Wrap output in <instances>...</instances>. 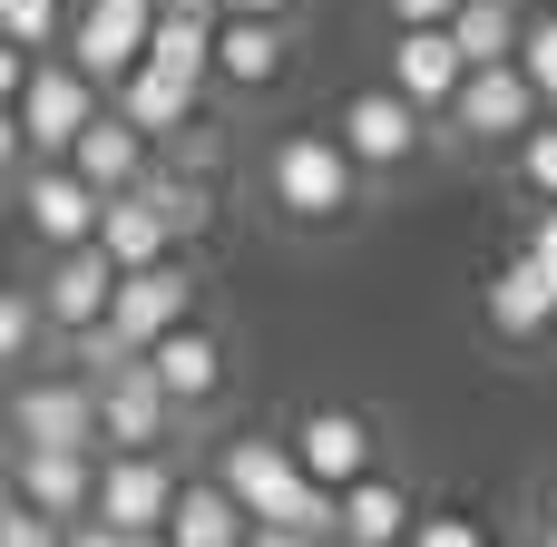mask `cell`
<instances>
[{
  "label": "cell",
  "mask_w": 557,
  "mask_h": 547,
  "mask_svg": "<svg viewBox=\"0 0 557 547\" xmlns=\"http://www.w3.org/2000/svg\"><path fill=\"white\" fill-rule=\"evenodd\" d=\"M147 196L176 215V235H206V225H215V196H206L196 176H147Z\"/></svg>",
  "instance_id": "cell-27"
},
{
  "label": "cell",
  "mask_w": 557,
  "mask_h": 547,
  "mask_svg": "<svg viewBox=\"0 0 557 547\" xmlns=\"http://www.w3.org/2000/svg\"><path fill=\"white\" fill-rule=\"evenodd\" d=\"M88 117H98V78H88L78 59H39L29 88L10 98V127H20L39 157H69V147L88 137Z\"/></svg>",
  "instance_id": "cell-5"
},
{
  "label": "cell",
  "mask_w": 557,
  "mask_h": 547,
  "mask_svg": "<svg viewBox=\"0 0 557 547\" xmlns=\"http://www.w3.org/2000/svg\"><path fill=\"white\" fill-rule=\"evenodd\" d=\"M255 519H284V529H343V489H323L313 470H304V450L294 440H225V470H215Z\"/></svg>",
  "instance_id": "cell-2"
},
{
  "label": "cell",
  "mask_w": 557,
  "mask_h": 547,
  "mask_svg": "<svg viewBox=\"0 0 557 547\" xmlns=\"http://www.w3.org/2000/svg\"><path fill=\"white\" fill-rule=\"evenodd\" d=\"M460 49H470V69H490V59H519V39H529V10L519 0H460Z\"/></svg>",
  "instance_id": "cell-25"
},
{
  "label": "cell",
  "mask_w": 557,
  "mask_h": 547,
  "mask_svg": "<svg viewBox=\"0 0 557 547\" xmlns=\"http://www.w3.org/2000/svg\"><path fill=\"white\" fill-rule=\"evenodd\" d=\"M539 547H557V489H548V538H539Z\"/></svg>",
  "instance_id": "cell-37"
},
{
  "label": "cell",
  "mask_w": 557,
  "mask_h": 547,
  "mask_svg": "<svg viewBox=\"0 0 557 547\" xmlns=\"http://www.w3.org/2000/svg\"><path fill=\"white\" fill-rule=\"evenodd\" d=\"M166 538H176V547H245V538H255V509H245L225 480H186Z\"/></svg>",
  "instance_id": "cell-19"
},
{
  "label": "cell",
  "mask_w": 557,
  "mask_h": 547,
  "mask_svg": "<svg viewBox=\"0 0 557 547\" xmlns=\"http://www.w3.org/2000/svg\"><path fill=\"white\" fill-rule=\"evenodd\" d=\"M147 362H157V372H166V391H176V401H186V411H196V401H215V391H225V343H215V333H206V323H176V333H166V343H157V352H147Z\"/></svg>",
  "instance_id": "cell-23"
},
{
  "label": "cell",
  "mask_w": 557,
  "mask_h": 547,
  "mask_svg": "<svg viewBox=\"0 0 557 547\" xmlns=\"http://www.w3.org/2000/svg\"><path fill=\"white\" fill-rule=\"evenodd\" d=\"M539 108H548V88H539L519 59H490V69H470V88L450 98V137H460V147H519V137L539 127Z\"/></svg>",
  "instance_id": "cell-3"
},
{
  "label": "cell",
  "mask_w": 557,
  "mask_h": 547,
  "mask_svg": "<svg viewBox=\"0 0 557 547\" xmlns=\"http://www.w3.org/2000/svg\"><path fill=\"white\" fill-rule=\"evenodd\" d=\"M529 254H539V264H548V274H557V196H548V206H539V225H529Z\"/></svg>",
  "instance_id": "cell-34"
},
{
  "label": "cell",
  "mask_w": 557,
  "mask_h": 547,
  "mask_svg": "<svg viewBox=\"0 0 557 547\" xmlns=\"http://www.w3.org/2000/svg\"><path fill=\"white\" fill-rule=\"evenodd\" d=\"M39 323H49V303H39L29 284H10V294H0V362H29V333H39Z\"/></svg>",
  "instance_id": "cell-28"
},
{
  "label": "cell",
  "mask_w": 557,
  "mask_h": 547,
  "mask_svg": "<svg viewBox=\"0 0 557 547\" xmlns=\"http://www.w3.org/2000/svg\"><path fill=\"white\" fill-rule=\"evenodd\" d=\"M264 206H274L284 225H343V215L362 206V157L343 147V127H294V137H274V157H264Z\"/></svg>",
  "instance_id": "cell-1"
},
{
  "label": "cell",
  "mask_w": 557,
  "mask_h": 547,
  "mask_svg": "<svg viewBox=\"0 0 557 547\" xmlns=\"http://www.w3.org/2000/svg\"><path fill=\"white\" fill-rule=\"evenodd\" d=\"M294 450H304V470H313L323 489H352V480L372 470V421H362V411H304V421H294Z\"/></svg>",
  "instance_id": "cell-17"
},
{
  "label": "cell",
  "mask_w": 557,
  "mask_h": 547,
  "mask_svg": "<svg viewBox=\"0 0 557 547\" xmlns=\"http://www.w3.org/2000/svg\"><path fill=\"white\" fill-rule=\"evenodd\" d=\"M548 323H557V274L539 254H509V264L490 274V333H499V343H539Z\"/></svg>",
  "instance_id": "cell-16"
},
{
  "label": "cell",
  "mask_w": 557,
  "mask_h": 547,
  "mask_svg": "<svg viewBox=\"0 0 557 547\" xmlns=\"http://www.w3.org/2000/svg\"><path fill=\"white\" fill-rule=\"evenodd\" d=\"M108 98H117L147 137H186V127H196V78H176V69H157V59H137Z\"/></svg>",
  "instance_id": "cell-20"
},
{
  "label": "cell",
  "mask_w": 557,
  "mask_h": 547,
  "mask_svg": "<svg viewBox=\"0 0 557 547\" xmlns=\"http://www.w3.org/2000/svg\"><path fill=\"white\" fill-rule=\"evenodd\" d=\"M333 547H343V538H333Z\"/></svg>",
  "instance_id": "cell-38"
},
{
  "label": "cell",
  "mask_w": 557,
  "mask_h": 547,
  "mask_svg": "<svg viewBox=\"0 0 557 547\" xmlns=\"http://www.w3.org/2000/svg\"><path fill=\"white\" fill-rule=\"evenodd\" d=\"M147 39H157V0H78V10H69V59H78L98 88H117V78L147 59Z\"/></svg>",
  "instance_id": "cell-8"
},
{
  "label": "cell",
  "mask_w": 557,
  "mask_h": 547,
  "mask_svg": "<svg viewBox=\"0 0 557 547\" xmlns=\"http://www.w3.org/2000/svg\"><path fill=\"white\" fill-rule=\"evenodd\" d=\"M225 10H255V20H284L294 0H225Z\"/></svg>",
  "instance_id": "cell-35"
},
{
  "label": "cell",
  "mask_w": 557,
  "mask_h": 547,
  "mask_svg": "<svg viewBox=\"0 0 557 547\" xmlns=\"http://www.w3.org/2000/svg\"><path fill=\"white\" fill-rule=\"evenodd\" d=\"M20 215H29V235L59 254V245H88L98 235V215H108V186H88L69 157H39L29 176H20Z\"/></svg>",
  "instance_id": "cell-9"
},
{
  "label": "cell",
  "mask_w": 557,
  "mask_h": 547,
  "mask_svg": "<svg viewBox=\"0 0 557 547\" xmlns=\"http://www.w3.org/2000/svg\"><path fill=\"white\" fill-rule=\"evenodd\" d=\"M519 69L548 88V108H557V10H529V39H519Z\"/></svg>",
  "instance_id": "cell-29"
},
{
  "label": "cell",
  "mask_w": 557,
  "mask_h": 547,
  "mask_svg": "<svg viewBox=\"0 0 557 547\" xmlns=\"http://www.w3.org/2000/svg\"><path fill=\"white\" fill-rule=\"evenodd\" d=\"M117 284H127V264L88 235V245H59L49 254V274H39V303H49V333L69 343V333H88V323H108L117 313Z\"/></svg>",
  "instance_id": "cell-7"
},
{
  "label": "cell",
  "mask_w": 557,
  "mask_h": 547,
  "mask_svg": "<svg viewBox=\"0 0 557 547\" xmlns=\"http://www.w3.org/2000/svg\"><path fill=\"white\" fill-rule=\"evenodd\" d=\"M69 166L88 176V186H108V196H127V186H147L157 166H147V127L127 117V108H98L88 117V137L69 147Z\"/></svg>",
  "instance_id": "cell-15"
},
{
  "label": "cell",
  "mask_w": 557,
  "mask_h": 547,
  "mask_svg": "<svg viewBox=\"0 0 557 547\" xmlns=\"http://www.w3.org/2000/svg\"><path fill=\"white\" fill-rule=\"evenodd\" d=\"M519 176H529V196H539V206L557 196V127H548V117L519 137Z\"/></svg>",
  "instance_id": "cell-30"
},
{
  "label": "cell",
  "mask_w": 557,
  "mask_h": 547,
  "mask_svg": "<svg viewBox=\"0 0 557 547\" xmlns=\"http://www.w3.org/2000/svg\"><path fill=\"white\" fill-rule=\"evenodd\" d=\"M147 59L206 88V78H215V20H206V10H157V39H147Z\"/></svg>",
  "instance_id": "cell-24"
},
{
  "label": "cell",
  "mask_w": 557,
  "mask_h": 547,
  "mask_svg": "<svg viewBox=\"0 0 557 547\" xmlns=\"http://www.w3.org/2000/svg\"><path fill=\"white\" fill-rule=\"evenodd\" d=\"M157 10H206V20H225V0H157Z\"/></svg>",
  "instance_id": "cell-36"
},
{
  "label": "cell",
  "mask_w": 557,
  "mask_h": 547,
  "mask_svg": "<svg viewBox=\"0 0 557 547\" xmlns=\"http://www.w3.org/2000/svg\"><path fill=\"white\" fill-rule=\"evenodd\" d=\"M98 245L137 274V264H166V245H176V215L147 196V186H127V196H108V215H98Z\"/></svg>",
  "instance_id": "cell-21"
},
{
  "label": "cell",
  "mask_w": 557,
  "mask_h": 547,
  "mask_svg": "<svg viewBox=\"0 0 557 547\" xmlns=\"http://www.w3.org/2000/svg\"><path fill=\"white\" fill-rule=\"evenodd\" d=\"M392 29H431V20H460V0H382Z\"/></svg>",
  "instance_id": "cell-32"
},
{
  "label": "cell",
  "mask_w": 557,
  "mask_h": 547,
  "mask_svg": "<svg viewBox=\"0 0 557 547\" xmlns=\"http://www.w3.org/2000/svg\"><path fill=\"white\" fill-rule=\"evenodd\" d=\"M0 39L10 49H69V10L59 0H0Z\"/></svg>",
  "instance_id": "cell-26"
},
{
  "label": "cell",
  "mask_w": 557,
  "mask_h": 547,
  "mask_svg": "<svg viewBox=\"0 0 557 547\" xmlns=\"http://www.w3.org/2000/svg\"><path fill=\"white\" fill-rule=\"evenodd\" d=\"M382 78H392L401 98H421L431 117H450V98L470 88V49H460V29H450V20H431V29H392Z\"/></svg>",
  "instance_id": "cell-11"
},
{
  "label": "cell",
  "mask_w": 557,
  "mask_h": 547,
  "mask_svg": "<svg viewBox=\"0 0 557 547\" xmlns=\"http://www.w3.org/2000/svg\"><path fill=\"white\" fill-rule=\"evenodd\" d=\"M245 547H333V538H323V529H284V519H255Z\"/></svg>",
  "instance_id": "cell-33"
},
{
  "label": "cell",
  "mask_w": 557,
  "mask_h": 547,
  "mask_svg": "<svg viewBox=\"0 0 557 547\" xmlns=\"http://www.w3.org/2000/svg\"><path fill=\"white\" fill-rule=\"evenodd\" d=\"M411 529H421V509H411L392 480H372V470H362V480L343 489V529H333L343 547H411Z\"/></svg>",
  "instance_id": "cell-22"
},
{
  "label": "cell",
  "mask_w": 557,
  "mask_h": 547,
  "mask_svg": "<svg viewBox=\"0 0 557 547\" xmlns=\"http://www.w3.org/2000/svg\"><path fill=\"white\" fill-rule=\"evenodd\" d=\"M411 547H490V538H480L470 519H450V509H441V519H421V529H411Z\"/></svg>",
  "instance_id": "cell-31"
},
{
  "label": "cell",
  "mask_w": 557,
  "mask_h": 547,
  "mask_svg": "<svg viewBox=\"0 0 557 547\" xmlns=\"http://www.w3.org/2000/svg\"><path fill=\"white\" fill-rule=\"evenodd\" d=\"M176 411H186V401L166 391V372H157L147 352H127L117 372H98V421H108V450H157Z\"/></svg>",
  "instance_id": "cell-10"
},
{
  "label": "cell",
  "mask_w": 557,
  "mask_h": 547,
  "mask_svg": "<svg viewBox=\"0 0 557 547\" xmlns=\"http://www.w3.org/2000/svg\"><path fill=\"white\" fill-rule=\"evenodd\" d=\"M176 489H186V480H166L157 450H108V460H98V519L127 529V538H157V529L176 519Z\"/></svg>",
  "instance_id": "cell-12"
},
{
  "label": "cell",
  "mask_w": 557,
  "mask_h": 547,
  "mask_svg": "<svg viewBox=\"0 0 557 547\" xmlns=\"http://www.w3.org/2000/svg\"><path fill=\"white\" fill-rule=\"evenodd\" d=\"M333 127H343V147L362 157V176H401V166L431 147V108H421V98H401L392 78H382V88H352Z\"/></svg>",
  "instance_id": "cell-4"
},
{
  "label": "cell",
  "mask_w": 557,
  "mask_h": 547,
  "mask_svg": "<svg viewBox=\"0 0 557 547\" xmlns=\"http://www.w3.org/2000/svg\"><path fill=\"white\" fill-rule=\"evenodd\" d=\"M215 78H225V88H274V78H284V20L225 10V20H215Z\"/></svg>",
  "instance_id": "cell-18"
},
{
  "label": "cell",
  "mask_w": 557,
  "mask_h": 547,
  "mask_svg": "<svg viewBox=\"0 0 557 547\" xmlns=\"http://www.w3.org/2000/svg\"><path fill=\"white\" fill-rule=\"evenodd\" d=\"M10 440L20 450H108L98 372H78V382H20L10 391Z\"/></svg>",
  "instance_id": "cell-6"
},
{
  "label": "cell",
  "mask_w": 557,
  "mask_h": 547,
  "mask_svg": "<svg viewBox=\"0 0 557 547\" xmlns=\"http://www.w3.org/2000/svg\"><path fill=\"white\" fill-rule=\"evenodd\" d=\"M108 323H117L127 352H157L176 323H196V274H186V264H137V274L117 284V313H108Z\"/></svg>",
  "instance_id": "cell-13"
},
{
  "label": "cell",
  "mask_w": 557,
  "mask_h": 547,
  "mask_svg": "<svg viewBox=\"0 0 557 547\" xmlns=\"http://www.w3.org/2000/svg\"><path fill=\"white\" fill-rule=\"evenodd\" d=\"M98 460H108V450H20V460H10V489L78 529V519H98Z\"/></svg>",
  "instance_id": "cell-14"
}]
</instances>
